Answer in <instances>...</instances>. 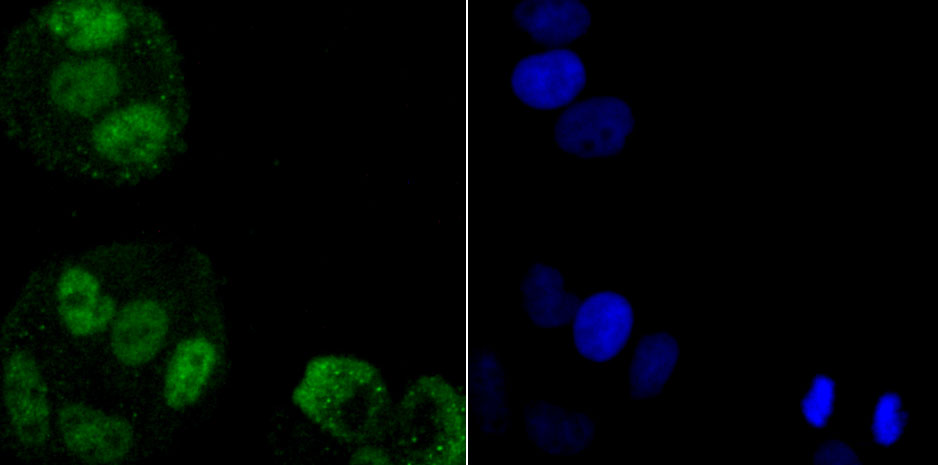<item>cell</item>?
Returning <instances> with one entry per match:
<instances>
[{
	"label": "cell",
	"mask_w": 938,
	"mask_h": 465,
	"mask_svg": "<svg viewBox=\"0 0 938 465\" xmlns=\"http://www.w3.org/2000/svg\"><path fill=\"white\" fill-rule=\"evenodd\" d=\"M169 327L170 317L163 302L152 297L135 298L112 321L111 351L124 366H142L159 353Z\"/></svg>",
	"instance_id": "obj_10"
},
{
	"label": "cell",
	"mask_w": 938,
	"mask_h": 465,
	"mask_svg": "<svg viewBox=\"0 0 938 465\" xmlns=\"http://www.w3.org/2000/svg\"><path fill=\"white\" fill-rule=\"evenodd\" d=\"M907 420L901 397L895 392L882 394L874 408L872 434L884 446L896 442L902 435Z\"/></svg>",
	"instance_id": "obj_18"
},
{
	"label": "cell",
	"mask_w": 938,
	"mask_h": 465,
	"mask_svg": "<svg viewBox=\"0 0 938 465\" xmlns=\"http://www.w3.org/2000/svg\"><path fill=\"white\" fill-rule=\"evenodd\" d=\"M586 71L579 56L555 49L521 59L511 75L514 94L526 105L553 110L569 104L583 90Z\"/></svg>",
	"instance_id": "obj_7"
},
{
	"label": "cell",
	"mask_w": 938,
	"mask_h": 465,
	"mask_svg": "<svg viewBox=\"0 0 938 465\" xmlns=\"http://www.w3.org/2000/svg\"><path fill=\"white\" fill-rule=\"evenodd\" d=\"M119 90L118 72L105 59H79L60 64L49 81L55 105L88 117L105 109Z\"/></svg>",
	"instance_id": "obj_11"
},
{
	"label": "cell",
	"mask_w": 938,
	"mask_h": 465,
	"mask_svg": "<svg viewBox=\"0 0 938 465\" xmlns=\"http://www.w3.org/2000/svg\"><path fill=\"white\" fill-rule=\"evenodd\" d=\"M297 408L332 438L353 444L380 443L393 413L385 379L370 362L345 355L312 359L296 385Z\"/></svg>",
	"instance_id": "obj_1"
},
{
	"label": "cell",
	"mask_w": 938,
	"mask_h": 465,
	"mask_svg": "<svg viewBox=\"0 0 938 465\" xmlns=\"http://www.w3.org/2000/svg\"><path fill=\"white\" fill-rule=\"evenodd\" d=\"M835 399V382L824 374L816 375L801 401L806 421L814 427H823L832 414Z\"/></svg>",
	"instance_id": "obj_19"
},
{
	"label": "cell",
	"mask_w": 938,
	"mask_h": 465,
	"mask_svg": "<svg viewBox=\"0 0 938 465\" xmlns=\"http://www.w3.org/2000/svg\"><path fill=\"white\" fill-rule=\"evenodd\" d=\"M392 458L390 452L379 443H366L357 446L351 456L350 463L387 464L393 462Z\"/></svg>",
	"instance_id": "obj_21"
},
{
	"label": "cell",
	"mask_w": 938,
	"mask_h": 465,
	"mask_svg": "<svg viewBox=\"0 0 938 465\" xmlns=\"http://www.w3.org/2000/svg\"><path fill=\"white\" fill-rule=\"evenodd\" d=\"M521 291L527 314L542 328L568 324L579 305L577 295L566 288L562 273L543 263H535L527 270Z\"/></svg>",
	"instance_id": "obj_16"
},
{
	"label": "cell",
	"mask_w": 938,
	"mask_h": 465,
	"mask_svg": "<svg viewBox=\"0 0 938 465\" xmlns=\"http://www.w3.org/2000/svg\"><path fill=\"white\" fill-rule=\"evenodd\" d=\"M462 394L442 376L423 374L393 409L389 435L394 457L408 464H459L468 450Z\"/></svg>",
	"instance_id": "obj_2"
},
{
	"label": "cell",
	"mask_w": 938,
	"mask_h": 465,
	"mask_svg": "<svg viewBox=\"0 0 938 465\" xmlns=\"http://www.w3.org/2000/svg\"><path fill=\"white\" fill-rule=\"evenodd\" d=\"M50 31L79 52L116 43L125 33L124 13L109 1H60L45 14Z\"/></svg>",
	"instance_id": "obj_9"
},
{
	"label": "cell",
	"mask_w": 938,
	"mask_h": 465,
	"mask_svg": "<svg viewBox=\"0 0 938 465\" xmlns=\"http://www.w3.org/2000/svg\"><path fill=\"white\" fill-rule=\"evenodd\" d=\"M634 319L633 308L621 293H593L578 305L573 317L575 348L593 362L609 361L630 338Z\"/></svg>",
	"instance_id": "obj_8"
},
{
	"label": "cell",
	"mask_w": 938,
	"mask_h": 465,
	"mask_svg": "<svg viewBox=\"0 0 938 465\" xmlns=\"http://www.w3.org/2000/svg\"><path fill=\"white\" fill-rule=\"evenodd\" d=\"M219 354L214 343L203 335L181 340L166 364L162 393L166 406L182 410L203 395L217 367Z\"/></svg>",
	"instance_id": "obj_13"
},
{
	"label": "cell",
	"mask_w": 938,
	"mask_h": 465,
	"mask_svg": "<svg viewBox=\"0 0 938 465\" xmlns=\"http://www.w3.org/2000/svg\"><path fill=\"white\" fill-rule=\"evenodd\" d=\"M56 425L66 448L87 463L117 462L133 447L134 431L128 421L82 402L62 405Z\"/></svg>",
	"instance_id": "obj_6"
},
{
	"label": "cell",
	"mask_w": 938,
	"mask_h": 465,
	"mask_svg": "<svg viewBox=\"0 0 938 465\" xmlns=\"http://www.w3.org/2000/svg\"><path fill=\"white\" fill-rule=\"evenodd\" d=\"M56 308L64 327L74 336L88 337L104 331L117 311L114 298L89 269L70 266L58 277Z\"/></svg>",
	"instance_id": "obj_12"
},
{
	"label": "cell",
	"mask_w": 938,
	"mask_h": 465,
	"mask_svg": "<svg viewBox=\"0 0 938 465\" xmlns=\"http://www.w3.org/2000/svg\"><path fill=\"white\" fill-rule=\"evenodd\" d=\"M679 358V344L667 332H655L641 339L630 366V394L633 399L655 397L669 380Z\"/></svg>",
	"instance_id": "obj_17"
},
{
	"label": "cell",
	"mask_w": 938,
	"mask_h": 465,
	"mask_svg": "<svg viewBox=\"0 0 938 465\" xmlns=\"http://www.w3.org/2000/svg\"><path fill=\"white\" fill-rule=\"evenodd\" d=\"M169 132L163 110L152 104H133L101 119L93 128L92 144L111 163L144 165L163 155Z\"/></svg>",
	"instance_id": "obj_4"
},
{
	"label": "cell",
	"mask_w": 938,
	"mask_h": 465,
	"mask_svg": "<svg viewBox=\"0 0 938 465\" xmlns=\"http://www.w3.org/2000/svg\"><path fill=\"white\" fill-rule=\"evenodd\" d=\"M2 396L17 439L27 447L44 446L50 434L48 389L37 360L28 351L18 349L7 358Z\"/></svg>",
	"instance_id": "obj_5"
},
{
	"label": "cell",
	"mask_w": 938,
	"mask_h": 465,
	"mask_svg": "<svg viewBox=\"0 0 938 465\" xmlns=\"http://www.w3.org/2000/svg\"><path fill=\"white\" fill-rule=\"evenodd\" d=\"M525 418L530 439L549 453H578L594 439L595 424L583 412L537 402Z\"/></svg>",
	"instance_id": "obj_15"
},
{
	"label": "cell",
	"mask_w": 938,
	"mask_h": 465,
	"mask_svg": "<svg viewBox=\"0 0 938 465\" xmlns=\"http://www.w3.org/2000/svg\"><path fill=\"white\" fill-rule=\"evenodd\" d=\"M634 127L630 106L615 97L591 98L564 110L554 127V139L563 151L583 157L618 154Z\"/></svg>",
	"instance_id": "obj_3"
},
{
	"label": "cell",
	"mask_w": 938,
	"mask_h": 465,
	"mask_svg": "<svg viewBox=\"0 0 938 465\" xmlns=\"http://www.w3.org/2000/svg\"><path fill=\"white\" fill-rule=\"evenodd\" d=\"M816 463H855L857 456L846 444L830 442L823 444L815 454Z\"/></svg>",
	"instance_id": "obj_20"
},
{
	"label": "cell",
	"mask_w": 938,
	"mask_h": 465,
	"mask_svg": "<svg viewBox=\"0 0 938 465\" xmlns=\"http://www.w3.org/2000/svg\"><path fill=\"white\" fill-rule=\"evenodd\" d=\"M513 18L545 46H561L578 39L591 22L589 9L577 0H525L514 7Z\"/></svg>",
	"instance_id": "obj_14"
}]
</instances>
